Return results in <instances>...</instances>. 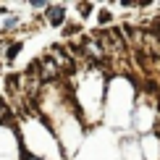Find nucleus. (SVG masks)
Returning <instances> with one entry per match:
<instances>
[{"label": "nucleus", "mask_w": 160, "mask_h": 160, "mask_svg": "<svg viewBox=\"0 0 160 160\" xmlns=\"http://www.w3.org/2000/svg\"><path fill=\"white\" fill-rule=\"evenodd\" d=\"M48 21H50L52 26L63 24V8H61V5H52V8H48Z\"/></svg>", "instance_id": "nucleus-1"}, {"label": "nucleus", "mask_w": 160, "mask_h": 160, "mask_svg": "<svg viewBox=\"0 0 160 160\" xmlns=\"http://www.w3.org/2000/svg\"><path fill=\"white\" fill-rule=\"evenodd\" d=\"M18 50H21V45H13V48L8 50V58H16V52H18Z\"/></svg>", "instance_id": "nucleus-2"}, {"label": "nucleus", "mask_w": 160, "mask_h": 160, "mask_svg": "<svg viewBox=\"0 0 160 160\" xmlns=\"http://www.w3.org/2000/svg\"><path fill=\"white\" fill-rule=\"evenodd\" d=\"M100 21H102V24H105V21H110V13H108V11H102V13H100Z\"/></svg>", "instance_id": "nucleus-3"}]
</instances>
